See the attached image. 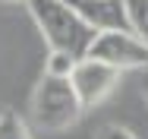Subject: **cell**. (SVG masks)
Masks as SVG:
<instances>
[{
  "instance_id": "cell-3",
  "label": "cell",
  "mask_w": 148,
  "mask_h": 139,
  "mask_svg": "<svg viewBox=\"0 0 148 139\" xmlns=\"http://www.w3.org/2000/svg\"><path fill=\"white\" fill-rule=\"evenodd\" d=\"M88 57L104 60L117 70H136L148 66V41H142L136 32L129 28H110V32H98L88 48Z\"/></svg>"
},
{
  "instance_id": "cell-4",
  "label": "cell",
  "mask_w": 148,
  "mask_h": 139,
  "mask_svg": "<svg viewBox=\"0 0 148 139\" xmlns=\"http://www.w3.org/2000/svg\"><path fill=\"white\" fill-rule=\"evenodd\" d=\"M120 73H123V70L110 66V63H104V60L82 57V60L73 66V73H69V82H73V89H76L82 108L88 111V108H95V104H101V101L117 89Z\"/></svg>"
},
{
  "instance_id": "cell-5",
  "label": "cell",
  "mask_w": 148,
  "mask_h": 139,
  "mask_svg": "<svg viewBox=\"0 0 148 139\" xmlns=\"http://www.w3.org/2000/svg\"><path fill=\"white\" fill-rule=\"evenodd\" d=\"M95 32H110V28H129L126 26V6L123 0H66Z\"/></svg>"
},
{
  "instance_id": "cell-9",
  "label": "cell",
  "mask_w": 148,
  "mask_h": 139,
  "mask_svg": "<svg viewBox=\"0 0 148 139\" xmlns=\"http://www.w3.org/2000/svg\"><path fill=\"white\" fill-rule=\"evenodd\" d=\"M95 139H139V136H136L132 130H126V127H117V123H107V127H104V130H101V133H98Z\"/></svg>"
},
{
  "instance_id": "cell-2",
  "label": "cell",
  "mask_w": 148,
  "mask_h": 139,
  "mask_svg": "<svg viewBox=\"0 0 148 139\" xmlns=\"http://www.w3.org/2000/svg\"><path fill=\"white\" fill-rule=\"evenodd\" d=\"M82 111L85 108H82L73 82H69V76H51V73H44L41 82L35 85V95H32V120H35L38 130L63 133V130H69L82 117Z\"/></svg>"
},
{
  "instance_id": "cell-1",
  "label": "cell",
  "mask_w": 148,
  "mask_h": 139,
  "mask_svg": "<svg viewBox=\"0 0 148 139\" xmlns=\"http://www.w3.org/2000/svg\"><path fill=\"white\" fill-rule=\"evenodd\" d=\"M25 6L51 51H66L79 60L88 57V48L98 32L66 0H25Z\"/></svg>"
},
{
  "instance_id": "cell-6",
  "label": "cell",
  "mask_w": 148,
  "mask_h": 139,
  "mask_svg": "<svg viewBox=\"0 0 148 139\" xmlns=\"http://www.w3.org/2000/svg\"><path fill=\"white\" fill-rule=\"evenodd\" d=\"M126 6V26L142 41H148V0H123Z\"/></svg>"
},
{
  "instance_id": "cell-8",
  "label": "cell",
  "mask_w": 148,
  "mask_h": 139,
  "mask_svg": "<svg viewBox=\"0 0 148 139\" xmlns=\"http://www.w3.org/2000/svg\"><path fill=\"white\" fill-rule=\"evenodd\" d=\"M76 63H79V57L66 54V51H47V60H44V73H51V76H69Z\"/></svg>"
},
{
  "instance_id": "cell-7",
  "label": "cell",
  "mask_w": 148,
  "mask_h": 139,
  "mask_svg": "<svg viewBox=\"0 0 148 139\" xmlns=\"http://www.w3.org/2000/svg\"><path fill=\"white\" fill-rule=\"evenodd\" d=\"M0 139H32L25 120L19 117L16 111H0Z\"/></svg>"
},
{
  "instance_id": "cell-10",
  "label": "cell",
  "mask_w": 148,
  "mask_h": 139,
  "mask_svg": "<svg viewBox=\"0 0 148 139\" xmlns=\"http://www.w3.org/2000/svg\"><path fill=\"white\" fill-rule=\"evenodd\" d=\"M142 95L148 98V70H145V76H142Z\"/></svg>"
}]
</instances>
